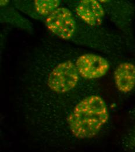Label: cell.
Returning <instances> with one entry per match:
<instances>
[{
  "instance_id": "obj_1",
  "label": "cell",
  "mask_w": 135,
  "mask_h": 152,
  "mask_svg": "<svg viewBox=\"0 0 135 152\" xmlns=\"http://www.w3.org/2000/svg\"><path fill=\"white\" fill-rule=\"evenodd\" d=\"M104 100L99 95H89L78 101L66 117V126L79 139L95 136L108 120Z\"/></svg>"
},
{
  "instance_id": "obj_2",
  "label": "cell",
  "mask_w": 135,
  "mask_h": 152,
  "mask_svg": "<svg viewBox=\"0 0 135 152\" xmlns=\"http://www.w3.org/2000/svg\"><path fill=\"white\" fill-rule=\"evenodd\" d=\"M75 64L79 76L86 81L103 77L110 69V63L105 58L90 53L79 54Z\"/></svg>"
},
{
  "instance_id": "obj_3",
  "label": "cell",
  "mask_w": 135,
  "mask_h": 152,
  "mask_svg": "<svg viewBox=\"0 0 135 152\" xmlns=\"http://www.w3.org/2000/svg\"><path fill=\"white\" fill-rule=\"evenodd\" d=\"M65 4L79 19L85 23L97 28L104 18L105 11L100 1L95 0L70 1Z\"/></svg>"
},
{
  "instance_id": "obj_4",
  "label": "cell",
  "mask_w": 135,
  "mask_h": 152,
  "mask_svg": "<svg viewBox=\"0 0 135 152\" xmlns=\"http://www.w3.org/2000/svg\"><path fill=\"white\" fill-rule=\"evenodd\" d=\"M16 8L30 17L39 20L45 19L60 7L61 1L57 0H38L34 1H15Z\"/></svg>"
},
{
  "instance_id": "obj_5",
  "label": "cell",
  "mask_w": 135,
  "mask_h": 152,
  "mask_svg": "<svg viewBox=\"0 0 135 152\" xmlns=\"http://www.w3.org/2000/svg\"><path fill=\"white\" fill-rule=\"evenodd\" d=\"M117 89L122 93L131 92L135 87V65L129 62L122 63L114 74Z\"/></svg>"
},
{
  "instance_id": "obj_6",
  "label": "cell",
  "mask_w": 135,
  "mask_h": 152,
  "mask_svg": "<svg viewBox=\"0 0 135 152\" xmlns=\"http://www.w3.org/2000/svg\"><path fill=\"white\" fill-rule=\"evenodd\" d=\"M1 4H2V11H1V15L3 22L9 23L27 31H33L32 23L23 18L14 8L7 7L8 2L1 1Z\"/></svg>"
}]
</instances>
